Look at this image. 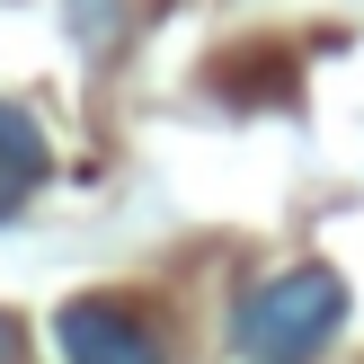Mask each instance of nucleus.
<instances>
[{
  "label": "nucleus",
  "instance_id": "1",
  "mask_svg": "<svg viewBox=\"0 0 364 364\" xmlns=\"http://www.w3.org/2000/svg\"><path fill=\"white\" fill-rule=\"evenodd\" d=\"M347 329V276L338 267H284V276L249 284L231 311V347L249 364H311Z\"/></svg>",
  "mask_w": 364,
  "mask_h": 364
},
{
  "label": "nucleus",
  "instance_id": "2",
  "mask_svg": "<svg viewBox=\"0 0 364 364\" xmlns=\"http://www.w3.org/2000/svg\"><path fill=\"white\" fill-rule=\"evenodd\" d=\"M53 347H63V364H169L160 329L142 311H124V302H107V294L63 302L53 311Z\"/></svg>",
  "mask_w": 364,
  "mask_h": 364
},
{
  "label": "nucleus",
  "instance_id": "3",
  "mask_svg": "<svg viewBox=\"0 0 364 364\" xmlns=\"http://www.w3.org/2000/svg\"><path fill=\"white\" fill-rule=\"evenodd\" d=\"M45 169H53V151H45V134H36V116L0 98V213H18V196Z\"/></svg>",
  "mask_w": 364,
  "mask_h": 364
},
{
  "label": "nucleus",
  "instance_id": "4",
  "mask_svg": "<svg viewBox=\"0 0 364 364\" xmlns=\"http://www.w3.org/2000/svg\"><path fill=\"white\" fill-rule=\"evenodd\" d=\"M98 9H107V0H71V18H80V45H98V36H107V27H98Z\"/></svg>",
  "mask_w": 364,
  "mask_h": 364
},
{
  "label": "nucleus",
  "instance_id": "5",
  "mask_svg": "<svg viewBox=\"0 0 364 364\" xmlns=\"http://www.w3.org/2000/svg\"><path fill=\"white\" fill-rule=\"evenodd\" d=\"M18 355H27V338H18V320L0 311V364H18Z\"/></svg>",
  "mask_w": 364,
  "mask_h": 364
}]
</instances>
